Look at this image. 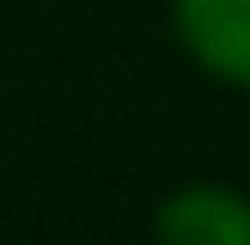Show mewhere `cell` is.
Here are the masks:
<instances>
[{"label": "cell", "instance_id": "cell-1", "mask_svg": "<svg viewBox=\"0 0 250 245\" xmlns=\"http://www.w3.org/2000/svg\"><path fill=\"white\" fill-rule=\"evenodd\" d=\"M174 26L204 72L250 87V0H174Z\"/></svg>", "mask_w": 250, "mask_h": 245}, {"label": "cell", "instance_id": "cell-2", "mask_svg": "<svg viewBox=\"0 0 250 245\" xmlns=\"http://www.w3.org/2000/svg\"><path fill=\"white\" fill-rule=\"evenodd\" d=\"M158 245H250V199L235 189H184L158 209Z\"/></svg>", "mask_w": 250, "mask_h": 245}]
</instances>
